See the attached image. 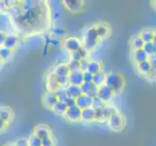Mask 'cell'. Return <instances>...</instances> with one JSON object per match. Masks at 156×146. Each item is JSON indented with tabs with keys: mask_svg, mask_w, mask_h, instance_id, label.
Returning a JSON list of instances; mask_svg holds the SVG:
<instances>
[{
	"mask_svg": "<svg viewBox=\"0 0 156 146\" xmlns=\"http://www.w3.org/2000/svg\"><path fill=\"white\" fill-rule=\"evenodd\" d=\"M15 24L18 28L23 30H34L39 29L45 24L46 17H45V10L42 6L37 3L35 7L29 10H17L14 15Z\"/></svg>",
	"mask_w": 156,
	"mask_h": 146,
	"instance_id": "cell-1",
	"label": "cell"
},
{
	"mask_svg": "<svg viewBox=\"0 0 156 146\" xmlns=\"http://www.w3.org/2000/svg\"><path fill=\"white\" fill-rule=\"evenodd\" d=\"M105 84L110 87L112 91H114L115 95L119 94L124 89V78H123L122 75L119 73H115V72H112L110 74L106 75V81Z\"/></svg>",
	"mask_w": 156,
	"mask_h": 146,
	"instance_id": "cell-2",
	"label": "cell"
},
{
	"mask_svg": "<svg viewBox=\"0 0 156 146\" xmlns=\"http://www.w3.org/2000/svg\"><path fill=\"white\" fill-rule=\"evenodd\" d=\"M98 40L99 38L95 32L94 26H91V28H87V30L85 31V34L83 37V48L87 51L92 50L97 45Z\"/></svg>",
	"mask_w": 156,
	"mask_h": 146,
	"instance_id": "cell-3",
	"label": "cell"
},
{
	"mask_svg": "<svg viewBox=\"0 0 156 146\" xmlns=\"http://www.w3.org/2000/svg\"><path fill=\"white\" fill-rule=\"evenodd\" d=\"M108 126L112 131H121L124 127V118L118 113H115L108 119Z\"/></svg>",
	"mask_w": 156,
	"mask_h": 146,
	"instance_id": "cell-4",
	"label": "cell"
},
{
	"mask_svg": "<svg viewBox=\"0 0 156 146\" xmlns=\"http://www.w3.org/2000/svg\"><path fill=\"white\" fill-rule=\"evenodd\" d=\"M115 93L110 87H108L106 84L102 85L101 87L98 88V94H97V97H99L100 99H102L104 102L108 103L110 102L112 99L115 97Z\"/></svg>",
	"mask_w": 156,
	"mask_h": 146,
	"instance_id": "cell-5",
	"label": "cell"
},
{
	"mask_svg": "<svg viewBox=\"0 0 156 146\" xmlns=\"http://www.w3.org/2000/svg\"><path fill=\"white\" fill-rule=\"evenodd\" d=\"M63 4L71 13H79L83 8V1L82 0H64Z\"/></svg>",
	"mask_w": 156,
	"mask_h": 146,
	"instance_id": "cell-6",
	"label": "cell"
},
{
	"mask_svg": "<svg viewBox=\"0 0 156 146\" xmlns=\"http://www.w3.org/2000/svg\"><path fill=\"white\" fill-rule=\"evenodd\" d=\"M80 47H82V43H80L79 39L75 38V37H69V38L64 41V48H65L66 51L70 53L78 51Z\"/></svg>",
	"mask_w": 156,
	"mask_h": 146,
	"instance_id": "cell-7",
	"label": "cell"
},
{
	"mask_svg": "<svg viewBox=\"0 0 156 146\" xmlns=\"http://www.w3.org/2000/svg\"><path fill=\"white\" fill-rule=\"evenodd\" d=\"M80 115H82V109H80L77 105H74L72 107H68L65 114H64V116H65L68 120L74 121V122L80 121Z\"/></svg>",
	"mask_w": 156,
	"mask_h": 146,
	"instance_id": "cell-8",
	"label": "cell"
},
{
	"mask_svg": "<svg viewBox=\"0 0 156 146\" xmlns=\"http://www.w3.org/2000/svg\"><path fill=\"white\" fill-rule=\"evenodd\" d=\"M33 134L36 136L38 138L42 139H46V138H49L51 137V129L48 128L45 125H39L37 126L33 132Z\"/></svg>",
	"mask_w": 156,
	"mask_h": 146,
	"instance_id": "cell-9",
	"label": "cell"
},
{
	"mask_svg": "<svg viewBox=\"0 0 156 146\" xmlns=\"http://www.w3.org/2000/svg\"><path fill=\"white\" fill-rule=\"evenodd\" d=\"M91 100H92L91 97H89L87 95H83V94H82L75 99V101H76V105L82 110L91 106Z\"/></svg>",
	"mask_w": 156,
	"mask_h": 146,
	"instance_id": "cell-10",
	"label": "cell"
},
{
	"mask_svg": "<svg viewBox=\"0 0 156 146\" xmlns=\"http://www.w3.org/2000/svg\"><path fill=\"white\" fill-rule=\"evenodd\" d=\"M83 83V72L82 71L69 73V75H68V84L69 85H74V86H78V87H80Z\"/></svg>",
	"mask_w": 156,
	"mask_h": 146,
	"instance_id": "cell-11",
	"label": "cell"
},
{
	"mask_svg": "<svg viewBox=\"0 0 156 146\" xmlns=\"http://www.w3.org/2000/svg\"><path fill=\"white\" fill-rule=\"evenodd\" d=\"M64 90H65V93L67 95L68 97L73 99H76L78 96H80L82 95V91H80V88L78 87V86H74V85H67L66 87H64Z\"/></svg>",
	"mask_w": 156,
	"mask_h": 146,
	"instance_id": "cell-12",
	"label": "cell"
},
{
	"mask_svg": "<svg viewBox=\"0 0 156 146\" xmlns=\"http://www.w3.org/2000/svg\"><path fill=\"white\" fill-rule=\"evenodd\" d=\"M18 43H19V36L17 34L11 33V34H7L3 46L10 49V50H13V49L18 45Z\"/></svg>",
	"mask_w": 156,
	"mask_h": 146,
	"instance_id": "cell-13",
	"label": "cell"
},
{
	"mask_svg": "<svg viewBox=\"0 0 156 146\" xmlns=\"http://www.w3.org/2000/svg\"><path fill=\"white\" fill-rule=\"evenodd\" d=\"M56 101H58L56 95L55 93H51V92H48L44 95V97H43V102H44L45 106L48 108H51V107L55 104Z\"/></svg>",
	"mask_w": 156,
	"mask_h": 146,
	"instance_id": "cell-14",
	"label": "cell"
},
{
	"mask_svg": "<svg viewBox=\"0 0 156 146\" xmlns=\"http://www.w3.org/2000/svg\"><path fill=\"white\" fill-rule=\"evenodd\" d=\"M80 120L83 121H95V110L93 108L88 107L85 108V109L82 110V115H80Z\"/></svg>",
	"mask_w": 156,
	"mask_h": 146,
	"instance_id": "cell-15",
	"label": "cell"
},
{
	"mask_svg": "<svg viewBox=\"0 0 156 146\" xmlns=\"http://www.w3.org/2000/svg\"><path fill=\"white\" fill-rule=\"evenodd\" d=\"M141 37V39L144 41V43H149V42H154L155 39V33L151 29H143L141 33L139 35Z\"/></svg>",
	"mask_w": 156,
	"mask_h": 146,
	"instance_id": "cell-16",
	"label": "cell"
},
{
	"mask_svg": "<svg viewBox=\"0 0 156 146\" xmlns=\"http://www.w3.org/2000/svg\"><path fill=\"white\" fill-rule=\"evenodd\" d=\"M94 28H95V32H96V34H97L98 38H100V39L106 37L108 34H109V31H110L109 25H107L105 24H99L97 25H95Z\"/></svg>",
	"mask_w": 156,
	"mask_h": 146,
	"instance_id": "cell-17",
	"label": "cell"
},
{
	"mask_svg": "<svg viewBox=\"0 0 156 146\" xmlns=\"http://www.w3.org/2000/svg\"><path fill=\"white\" fill-rule=\"evenodd\" d=\"M87 51L82 46L78 51L71 53V59L72 61H76V62H80L83 58H87Z\"/></svg>",
	"mask_w": 156,
	"mask_h": 146,
	"instance_id": "cell-18",
	"label": "cell"
},
{
	"mask_svg": "<svg viewBox=\"0 0 156 146\" xmlns=\"http://www.w3.org/2000/svg\"><path fill=\"white\" fill-rule=\"evenodd\" d=\"M106 75L103 71H100L96 74H93L92 76V81H91V83L93 85H95L96 87H101L102 85L105 84V81H106Z\"/></svg>",
	"mask_w": 156,
	"mask_h": 146,
	"instance_id": "cell-19",
	"label": "cell"
},
{
	"mask_svg": "<svg viewBox=\"0 0 156 146\" xmlns=\"http://www.w3.org/2000/svg\"><path fill=\"white\" fill-rule=\"evenodd\" d=\"M133 58L135 59V62L137 63H139V62H142L144 61H147L148 56L147 55L146 52H144L143 49H138V50H134Z\"/></svg>",
	"mask_w": 156,
	"mask_h": 146,
	"instance_id": "cell-20",
	"label": "cell"
},
{
	"mask_svg": "<svg viewBox=\"0 0 156 146\" xmlns=\"http://www.w3.org/2000/svg\"><path fill=\"white\" fill-rule=\"evenodd\" d=\"M13 117V112L9 107H1L0 108V119L5 123L11 121Z\"/></svg>",
	"mask_w": 156,
	"mask_h": 146,
	"instance_id": "cell-21",
	"label": "cell"
},
{
	"mask_svg": "<svg viewBox=\"0 0 156 146\" xmlns=\"http://www.w3.org/2000/svg\"><path fill=\"white\" fill-rule=\"evenodd\" d=\"M101 69H102V64L99 62H97V61H89L87 71H88L89 73H91L93 75V74H96V73L102 71Z\"/></svg>",
	"mask_w": 156,
	"mask_h": 146,
	"instance_id": "cell-22",
	"label": "cell"
},
{
	"mask_svg": "<svg viewBox=\"0 0 156 146\" xmlns=\"http://www.w3.org/2000/svg\"><path fill=\"white\" fill-rule=\"evenodd\" d=\"M55 75H58V76H63V77H68L69 75V70L67 68V66L64 63H59L58 66L53 70Z\"/></svg>",
	"mask_w": 156,
	"mask_h": 146,
	"instance_id": "cell-23",
	"label": "cell"
},
{
	"mask_svg": "<svg viewBox=\"0 0 156 146\" xmlns=\"http://www.w3.org/2000/svg\"><path fill=\"white\" fill-rule=\"evenodd\" d=\"M67 105L64 103V102H61V101H56L55 104L51 107V110L56 113L58 115H64L65 114V112L67 110Z\"/></svg>",
	"mask_w": 156,
	"mask_h": 146,
	"instance_id": "cell-24",
	"label": "cell"
},
{
	"mask_svg": "<svg viewBox=\"0 0 156 146\" xmlns=\"http://www.w3.org/2000/svg\"><path fill=\"white\" fill-rule=\"evenodd\" d=\"M143 50L146 52L147 55L149 56H152L155 55L156 53V45L154 42H149V43H144V45L143 47Z\"/></svg>",
	"mask_w": 156,
	"mask_h": 146,
	"instance_id": "cell-25",
	"label": "cell"
},
{
	"mask_svg": "<svg viewBox=\"0 0 156 146\" xmlns=\"http://www.w3.org/2000/svg\"><path fill=\"white\" fill-rule=\"evenodd\" d=\"M59 88H60V86H59V85H58L51 76L48 77V83H47V89H48V92L55 93V92H56Z\"/></svg>",
	"mask_w": 156,
	"mask_h": 146,
	"instance_id": "cell-26",
	"label": "cell"
},
{
	"mask_svg": "<svg viewBox=\"0 0 156 146\" xmlns=\"http://www.w3.org/2000/svg\"><path fill=\"white\" fill-rule=\"evenodd\" d=\"M102 111H103V121L108 120L112 115H114L115 113V109L114 107L109 106V105H106L102 108Z\"/></svg>",
	"mask_w": 156,
	"mask_h": 146,
	"instance_id": "cell-27",
	"label": "cell"
},
{
	"mask_svg": "<svg viewBox=\"0 0 156 146\" xmlns=\"http://www.w3.org/2000/svg\"><path fill=\"white\" fill-rule=\"evenodd\" d=\"M66 66H67V68L69 70V73L80 71V62H76V61H72V59H70V62L66 64Z\"/></svg>",
	"mask_w": 156,
	"mask_h": 146,
	"instance_id": "cell-28",
	"label": "cell"
},
{
	"mask_svg": "<svg viewBox=\"0 0 156 146\" xmlns=\"http://www.w3.org/2000/svg\"><path fill=\"white\" fill-rule=\"evenodd\" d=\"M137 66H138V69H139V71L143 73V74H147L150 68H151V66H150V63L148 61H144V62H139L137 63Z\"/></svg>",
	"mask_w": 156,
	"mask_h": 146,
	"instance_id": "cell-29",
	"label": "cell"
},
{
	"mask_svg": "<svg viewBox=\"0 0 156 146\" xmlns=\"http://www.w3.org/2000/svg\"><path fill=\"white\" fill-rule=\"evenodd\" d=\"M106 102H104L102 99H100L99 97H93L92 100H91V108H93L94 110L96 109H100V108H103L104 106H106Z\"/></svg>",
	"mask_w": 156,
	"mask_h": 146,
	"instance_id": "cell-30",
	"label": "cell"
},
{
	"mask_svg": "<svg viewBox=\"0 0 156 146\" xmlns=\"http://www.w3.org/2000/svg\"><path fill=\"white\" fill-rule=\"evenodd\" d=\"M131 45H132L134 50H138V49H143L144 43L141 39V37H140L139 35H137L135 37H133V39L131 41Z\"/></svg>",
	"mask_w": 156,
	"mask_h": 146,
	"instance_id": "cell-31",
	"label": "cell"
},
{
	"mask_svg": "<svg viewBox=\"0 0 156 146\" xmlns=\"http://www.w3.org/2000/svg\"><path fill=\"white\" fill-rule=\"evenodd\" d=\"M55 95L57 97V100L58 101H61V102H65L68 99V96L65 93V90H64L63 87H60L56 92H55Z\"/></svg>",
	"mask_w": 156,
	"mask_h": 146,
	"instance_id": "cell-32",
	"label": "cell"
},
{
	"mask_svg": "<svg viewBox=\"0 0 156 146\" xmlns=\"http://www.w3.org/2000/svg\"><path fill=\"white\" fill-rule=\"evenodd\" d=\"M11 55H12V50H10V49L4 47V46L0 47V58H1L2 61L10 58Z\"/></svg>",
	"mask_w": 156,
	"mask_h": 146,
	"instance_id": "cell-33",
	"label": "cell"
},
{
	"mask_svg": "<svg viewBox=\"0 0 156 146\" xmlns=\"http://www.w3.org/2000/svg\"><path fill=\"white\" fill-rule=\"evenodd\" d=\"M27 141H28L29 146H42V140L37 137L36 136H34L33 133L29 137Z\"/></svg>",
	"mask_w": 156,
	"mask_h": 146,
	"instance_id": "cell-34",
	"label": "cell"
},
{
	"mask_svg": "<svg viewBox=\"0 0 156 146\" xmlns=\"http://www.w3.org/2000/svg\"><path fill=\"white\" fill-rule=\"evenodd\" d=\"M51 33L55 36H56V38H57V37L63 36L65 34V29L61 28V26H53L51 29Z\"/></svg>",
	"mask_w": 156,
	"mask_h": 146,
	"instance_id": "cell-35",
	"label": "cell"
},
{
	"mask_svg": "<svg viewBox=\"0 0 156 146\" xmlns=\"http://www.w3.org/2000/svg\"><path fill=\"white\" fill-rule=\"evenodd\" d=\"M91 87H92V83H84V82L80 86V91H82V94H83V95H87V93L91 89Z\"/></svg>",
	"mask_w": 156,
	"mask_h": 146,
	"instance_id": "cell-36",
	"label": "cell"
},
{
	"mask_svg": "<svg viewBox=\"0 0 156 146\" xmlns=\"http://www.w3.org/2000/svg\"><path fill=\"white\" fill-rule=\"evenodd\" d=\"M97 94H98V87H96L95 85L92 84V87H91V89L89 90L87 95H88L89 97H91V99H93V97L97 96Z\"/></svg>",
	"mask_w": 156,
	"mask_h": 146,
	"instance_id": "cell-37",
	"label": "cell"
},
{
	"mask_svg": "<svg viewBox=\"0 0 156 146\" xmlns=\"http://www.w3.org/2000/svg\"><path fill=\"white\" fill-rule=\"evenodd\" d=\"M92 76L93 75L89 73L88 71H84L83 72V80L84 83H91V81H92Z\"/></svg>",
	"mask_w": 156,
	"mask_h": 146,
	"instance_id": "cell-38",
	"label": "cell"
},
{
	"mask_svg": "<svg viewBox=\"0 0 156 146\" xmlns=\"http://www.w3.org/2000/svg\"><path fill=\"white\" fill-rule=\"evenodd\" d=\"M88 62L89 61L87 58H83L82 61L80 62V71L82 72H84L87 70V66H88Z\"/></svg>",
	"mask_w": 156,
	"mask_h": 146,
	"instance_id": "cell-39",
	"label": "cell"
},
{
	"mask_svg": "<svg viewBox=\"0 0 156 146\" xmlns=\"http://www.w3.org/2000/svg\"><path fill=\"white\" fill-rule=\"evenodd\" d=\"M61 44V41L59 40V38H56V37H53L51 40V43H50V46L52 47V48H57L59 47Z\"/></svg>",
	"mask_w": 156,
	"mask_h": 146,
	"instance_id": "cell-40",
	"label": "cell"
},
{
	"mask_svg": "<svg viewBox=\"0 0 156 146\" xmlns=\"http://www.w3.org/2000/svg\"><path fill=\"white\" fill-rule=\"evenodd\" d=\"M95 121H103V111H102V108L95 110Z\"/></svg>",
	"mask_w": 156,
	"mask_h": 146,
	"instance_id": "cell-41",
	"label": "cell"
},
{
	"mask_svg": "<svg viewBox=\"0 0 156 146\" xmlns=\"http://www.w3.org/2000/svg\"><path fill=\"white\" fill-rule=\"evenodd\" d=\"M15 146H29L28 145V141L27 139L25 138H20V139H18L17 141L14 143Z\"/></svg>",
	"mask_w": 156,
	"mask_h": 146,
	"instance_id": "cell-42",
	"label": "cell"
},
{
	"mask_svg": "<svg viewBox=\"0 0 156 146\" xmlns=\"http://www.w3.org/2000/svg\"><path fill=\"white\" fill-rule=\"evenodd\" d=\"M42 146H55V142L51 137L42 139Z\"/></svg>",
	"mask_w": 156,
	"mask_h": 146,
	"instance_id": "cell-43",
	"label": "cell"
},
{
	"mask_svg": "<svg viewBox=\"0 0 156 146\" xmlns=\"http://www.w3.org/2000/svg\"><path fill=\"white\" fill-rule=\"evenodd\" d=\"M147 61L149 62L151 67H156V57H155V55L149 56L148 58H147Z\"/></svg>",
	"mask_w": 156,
	"mask_h": 146,
	"instance_id": "cell-44",
	"label": "cell"
},
{
	"mask_svg": "<svg viewBox=\"0 0 156 146\" xmlns=\"http://www.w3.org/2000/svg\"><path fill=\"white\" fill-rule=\"evenodd\" d=\"M66 105H67V107H72V106H74V105H76V101H75V99H70V97H68L67 99V100L64 102Z\"/></svg>",
	"mask_w": 156,
	"mask_h": 146,
	"instance_id": "cell-45",
	"label": "cell"
},
{
	"mask_svg": "<svg viewBox=\"0 0 156 146\" xmlns=\"http://www.w3.org/2000/svg\"><path fill=\"white\" fill-rule=\"evenodd\" d=\"M6 36H7V34L5 33L4 31H1V30H0V47L3 46L4 41H5V38H6Z\"/></svg>",
	"mask_w": 156,
	"mask_h": 146,
	"instance_id": "cell-46",
	"label": "cell"
},
{
	"mask_svg": "<svg viewBox=\"0 0 156 146\" xmlns=\"http://www.w3.org/2000/svg\"><path fill=\"white\" fill-rule=\"evenodd\" d=\"M49 47L50 45H44V49H43V57H46L48 56V54H49Z\"/></svg>",
	"mask_w": 156,
	"mask_h": 146,
	"instance_id": "cell-47",
	"label": "cell"
},
{
	"mask_svg": "<svg viewBox=\"0 0 156 146\" xmlns=\"http://www.w3.org/2000/svg\"><path fill=\"white\" fill-rule=\"evenodd\" d=\"M6 127H7V123H5L4 121H2L1 119H0V131H3Z\"/></svg>",
	"mask_w": 156,
	"mask_h": 146,
	"instance_id": "cell-48",
	"label": "cell"
},
{
	"mask_svg": "<svg viewBox=\"0 0 156 146\" xmlns=\"http://www.w3.org/2000/svg\"><path fill=\"white\" fill-rule=\"evenodd\" d=\"M55 20H57V19L59 18V13H56V14H55Z\"/></svg>",
	"mask_w": 156,
	"mask_h": 146,
	"instance_id": "cell-49",
	"label": "cell"
},
{
	"mask_svg": "<svg viewBox=\"0 0 156 146\" xmlns=\"http://www.w3.org/2000/svg\"><path fill=\"white\" fill-rule=\"evenodd\" d=\"M5 146H15L13 143H9V144H7V145H5Z\"/></svg>",
	"mask_w": 156,
	"mask_h": 146,
	"instance_id": "cell-50",
	"label": "cell"
},
{
	"mask_svg": "<svg viewBox=\"0 0 156 146\" xmlns=\"http://www.w3.org/2000/svg\"><path fill=\"white\" fill-rule=\"evenodd\" d=\"M1 64H2V59L0 58V66H1Z\"/></svg>",
	"mask_w": 156,
	"mask_h": 146,
	"instance_id": "cell-51",
	"label": "cell"
}]
</instances>
